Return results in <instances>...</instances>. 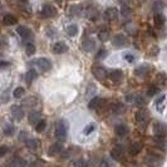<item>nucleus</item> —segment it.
<instances>
[{
  "instance_id": "obj_1",
  "label": "nucleus",
  "mask_w": 167,
  "mask_h": 167,
  "mask_svg": "<svg viewBox=\"0 0 167 167\" xmlns=\"http://www.w3.org/2000/svg\"><path fill=\"white\" fill-rule=\"evenodd\" d=\"M134 117H136L137 124H139L141 127H144V126L148 123V121H149V116H148V112H147L146 109H139V111H137Z\"/></svg>"
},
{
  "instance_id": "obj_2",
  "label": "nucleus",
  "mask_w": 167,
  "mask_h": 167,
  "mask_svg": "<svg viewBox=\"0 0 167 167\" xmlns=\"http://www.w3.org/2000/svg\"><path fill=\"white\" fill-rule=\"evenodd\" d=\"M55 137L62 142L67 139V126H65V123L63 121H60L59 124L55 128Z\"/></svg>"
},
{
  "instance_id": "obj_3",
  "label": "nucleus",
  "mask_w": 167,
  "mask_h": 167,
  "mask_svg": "<svg viewBox=\"0 0 167 167\" xmlns=\"http://www.w3.org/2000/svg\"><path fill=\"white\" fill-rule=\"evenodd\" d=\"M32 64L39 67L43 72H47V70H50V69H52V63H50V60H48V59H45V58L35 59L34 62H32Z\"/></svg>"
},
{
  "instance_id": "obj_4",
  "label": "nucleus",
  "mask_w": 167,
  "mask_h": 167,
  "mask_svg": "<svg viewBox=\"0 0 167 167\" xmlns=\"http://www.w3.org/2000/svg\"><path fill=\"white\" fill-rule=\"evenodd\" d=\"M42 15L44 18H53L57 15V9L54 7H52L50 4H44L43 9H42Z\"/></svg>"
},
{
  "instance_id": "obj_5",
  "label": "nucleus",
  "mask_w": 167,
  "mask_h": 167,
  "mask_svg": "<svg viewBox=\"0 0 167 167\" xmlns=\"http://www.w3.org/2000/svg\"><path fill=\"white\" fill-rule=\"evenodd\" d=\"M92 73H93V75H94L97 79H99V80H102V79H104V78L107 77V70H106L103 67H101V65H94V67L92 68Z\"/></svg>"
},
{
  "instance_id": "obj_6",
  "label": "nucleus",
  "mask_w": 167,
  "mask_h": 167,
  "mask_svg": "<svg viewBox=\"0 0 167 167\" xmlns=\"http://www.w3.org/2000/svg\"><path fill=\"white\" fill-rule=\"evenodd\" d=\"M103 17L107 22H113L118 18V10L116 8H108V9H106Z\"/></svg>"
},
{
  "instance_id": "obj_7",
  "label": "nucleus",
  "mask_w": 167,
  "mask_h": 167,
  "mask_svg": "<svg viewBox=\"0 0 167 167\" xmlns=\"http://www.w3.org/2000/svg\"><path fill=\"white\" fill-rule=\"evenodd\" d=\"M17 32H18V34L22 37V39L25 42L27 39H30L32 37H33V34H32V30L29 29V28H27V27H18L17 28Z\"/></svg>"
},
{
  "instance_id": "obj_8",
  "label": "nucleus",
  "mask_w": 167,
  "mask_h": 167,
  "mask_svg": "<svg viewBox=\"0 0 167 167\" xmlns=\"http://www.w3.org/2000/svg\"><path fill=\"white\" fill-rule=\"evenodd\" d=\"M104 103H106V101H104L103 98H101V97H93V98L89 101L88 107H89L91 109H96V108H101V107H103Z\"/></svg>"
},
{
  "instance_id": "obj_9",
  "label": "nucleus",
  "mask_w": 167,
  "mask_h": 167,
  "mask_svg": "<svg viewBox=\"0 0 167 167\" xmlns=\"http://www.w3.org/2000/svg\"><path fill=\"white\" fill-rule=\"evenodd\" d=\"M123 153H124V149L122 148V146H116L112 151H111V157L116 161H121L122 157H123Z\"/></svg>"
},
{
  "instance_id": "obj_10",
  "label": "nucleus",
  "mask_w": 167,
  "mask_h": 167,
  "mask_svg": "<svg viewBox=\"0 0 167 167\" xmlns=\"http://www.w3.org/2000/svg\"><path fill=\"white\" fill-rule=\"evenodd\" d=\"M127 43H128V40H127V38L123 34H117L113 38V44L116 47H118V48H122V47L127 45Z\"/></svg>"
},
{
  "instance_id": "obj_11",
  "label": "nucleus",
  "mask_w": 167,
  "mask_h": 167,
  "mask_svg": "<svg viewBox=\"0 0 167 167\" xmlns=\"http://www.w3.org/2000/svg\"><path fill=\"white\" fill-rule=\"evenodd\" d=\"M12 116L14 117V119L17 121H22L24 117V111L20 106H13L12 107Z\"/></svg>"
},
{
  "instance_id": "obj_12",
  "label": "nucleus",
  "mask_w": 167,
  "mask_h": 167,
  "mask_svg": "<svg viewBox=\"0 0 167 167\" xmlns=\"http://www.w3.org/2000/svg\"><path fill=\"white\" fill-rule=\"evenodd\" d=\"M68 49V47L63 43V42H58L53 45V52L57 53V54H62V53H65Z\"/></svg>"
},
{
  "instance_id": "obj_13",
  "label": "nucleus",
  "mask_w": 167,
  "mask_h": 167,
  "mask_svg": "<svg viewBox=\"0 0 167 167\" xmlns=\"http://www.w3.org/2000/svg\"><path fill=\"white\" fill-rule=\"evenodd\" d=\"M40 146H42V142L39 139H37V138H33V139H28L27 141V147L29 149H32V151H35V149L40 148Z\"/></svg>"
},
{
  "instance_id": "obj_14",
  "label": "nucleus",
  "mask_w": 167,
  "mask_h": 167,
  "mask_svg": "<svg viewBox=\"0 0 167 167\" xmlns=\"http://www.w3.org/2000/svg\"><path fill=\"white\" fill-rule=\"evenodd\" d=\"M148 72H149V65H141V67H138V68L134 70V74H136L137 77L143 78V77L147 75Z\"/></svg>"
},
{
  "instance_id": "obj_15",
  "label": "nucleus",
  "mask_w": 167,
  "mask_h": 167,
  "mask_svg": "<svg viewBox=\"0 0 167 167\" xmlns=\"http://www.w3.org/2000/svg\"><path fill=\"white\" fill-rule=\"evenodd\" d=\"M98 38L102 40V42H107L109 38H111V30L107 29V28H103L98 32Z\"/></svg>"
},
{
  "instance_id": "obj_16",
  "label": "nucleus",
  "mask_w": 167,
  "mask_h": 167,
  "mask_svg": "<svg viewBox=\"0 0 167 167\" xmlns=\"http://www.w3.org/2000/svg\"><path fill=\"white\" fill-rule=\"evenodd\" d=\"M87 18L88 19H91V20H96V19H98V15H99V13H98V10L96 9V8H93V7H89L88 9H87Z\"/></svg>"
},
{
  "instance_id": "obj_17",
  "label": "nucleus",
  "mask_w": 167,
  "mask_h": 167,
  "mask_svg": "<svg viewBox=\"0 0 167 167\" xmlns=\"http://www.w3.org/2000/svg\"><path fill=\"white\" fill-rule=\"evenodd\" d=\"M17 22H18V19L13 14H7L3 18V23L7 24V25H14V24H17Z\"/></svg>"
},
{
  "instance_id": "obj_18",
  "label": "nucleus",
  "mask_w": 167,
  "mask_h": 167,
  "mask_svg": "<svg viewBox=\"0 0 167 167\" xmlns=\"http://www.w3.org/2000/svg\"><path fill=\"white\" fill-rule=\"evenodd\" d=\"M60 151H62V144H60V143H54V144H52V146L49 147L48 154H49V156H57Z\"/></svg>"
},
{
  "instance_id": "obj_19",
  "label": "nucleus",
  "mask_w": 167,
  "mask_h": 167,
  "mask_svg": "<svg viewBox=\"0 0 167 167\" xmlns=\"http://www.w3.org/2000/svg\"><path fill=\"white\" fill-rule=\"evenodd\" d=\"M141 149H142V144H141L139 142H134V143H132L131 147H129V153H131L132 156H136V154H138V153L141 152Z\"/></svg>"
},
{
  "instance_id": "obj_20",
  "label": "nucleus",
  "mask_w": 167,
  "mask_h": 167,
  "mask_svg": "<svg viewBox=\"0 0 167 167\" xmlns=\"http://www.w3.org/2000/svg\"><path fill=\"white\" fill-rule=\"evenodd\" d=\"M116 133H117V136L123 137L128 133V127L126 124H118V126H116Z\"/></svg>"
},
{
  "instance_id": "obj_21",
  "label": "nucleus",
  "mask_w": 167,
  "mask_h": 167,
  "mask_svg": "<svg viewBox=\"0 0 167 167\" xmlns=\"http://www.w3.org/2000/svg\"><path fill=\"white\" fill-rule=\"evenodd\" d=\"M109 77H111L112 80L119 82V80L122 79V77H123V73H122L119 69H114V70H112V72L109 73Z\"/></svg>"
},
{
  "instance_id": "obj_22",
  "label": "nucleus",
  "mask_w": 167,
  "mask_h": 167,
  "mask_svg": "<svg viewBox=\"0 0 167 167\" xmlns=\"http://www.w3.org/2000/svg\"><path fill=\"white\" fill-rule=\"evenodd\" d=\"M153 131H154V133H156L157 136H163V137H164L166 127H164V124H162V123H156L154 127H153Z\"/></svg>"
},
{
  "instance_id": "obj_23",
  "label": "nucleus",
  "mask_w": 167,
  "mask_h": 167,
  "mask_svg": "<svg viewBox=\"0 0 167 167\" xmlns=\"http://www.w3.org/2000/svg\"><path fill=\"white\" fill-rule=\"evenodd\" d=\"M94 47H96V44H94V42L92 39H86L84 42H83V49L87 50V52L94 50Z\"/></svg>"
},
{
  "instance_id": "obj_24",
  "label": "nucleus",
  "mask_w": 167,
  "mask_h": 167,
  "mask_svg": "<svg viewBox=\"0 0 167 167\" xmlns=\"http://www.w3.org/2000/svg\"><path fill=\"white\" fill-rule=\"evenodd\" d=\"M154 25L157 28H162L164 25V17L161 14V13H157L154 15Z\"/></svg>"
},
{
  "instance_id": "obj_25",
  "label": "nucleus",
  "mask_w": 167,
  "mask_h": 167,
  "mask_svg": "<svg viewBox=\"0 0 167 167\" xmlns=\"http://www.w3.org/2000/svg\"><path fill=\"white\" fill-rule=\"evenodd\" d=\"M112 111H113V113H117V114H121V113H123L124 111H126V107L122 104V103H113L112 104Z\"/></svg>"
},
{
  "instance_id": "obj_26",
  "label": "nucleus",
  "mask_w": 167,
  "mask_h": 167,
  "mask_svg": "<svg viewBox=\"0 0 167 167\" xmlns=\"http://www.w3.org/2000/svg\"><path fill=\"white\" fill-rule=\"evenodd\" d=\"M40 119H42V114L39 112H32V113H29V122L32 124H35Z\"/></svg>"
},
{
  "instance_id": "obj_27",
  "label": "nucleus",
  "mask_w": 167,
  "mask_h": 167,
  "mask_svg": "<svg viewBox=\"0 0 167 167\" xmlns=\"http://www.w3.org/2000/svg\"><path fill=\"white\" fill-rule=\"evenodd\" d=\"M121 14H122V17H123V18L129 19V18L132 17V9L124 4V5L122 7V9H121Z\"/></svg>"
},
{
  "instance_id": "obj_28",
  "label": "nucleus",
  "mask_w": 167,
  "mask_h": 167,
  "mask_svg": "<svg viewBox=\"0 0 167 167\" xmlns=\"http://www.w3.org/2000/svg\"><path fill=\"white\" fill-rule=\"evenodd\" d=\"M35 78H37V72L34 69H30V70H28L25 73V82L27 83H32Z\"/></svg>"
},
{
  "instance_id": "obj_29",
  "label": "nucleus",
  "mask_w": 167,
  "mask_h": 167,
  "mask_svg": "<svg viewBox=\"0 0 167 167\" xmlns=\"http://www.w3.org/2000/svg\"><path fill=\"white\" fill-rule=\"evenodd\" d=\"M164 101H166V96H164V94H162V96L156 101V107L158 108L159 112H162V111L164 109Z\"/></svg>"
},
{
  "instance_id": "obj_30",
  "label": "nucleus",
  "mask_w": 167,
  "mask_h": 167,
  "mask_svg": "<svg viewBox=\"0 0 167 167\" xmlns=\"http://www.w3.org/2000/svg\"><path fill=\"white\" fill-rule=\"evenodd\" d=\"M67 33H68L69 37H75V35L78 34V25H75V24L69 25V27L67 28Z\"/></svg>"
},
{
  "instance_id": "obj_31",
  "label": "nucleus",
  "mask_w": 167,
  "mask_h": 167,
  "mask_svg": "<svg viewBox=\"0 0 167 167\" xmlns=\"http://www.w3.org/2000/svg\"><path fill=\"white\" fill-rule=\"evenodd\" d=\"M24 94H25V89H24L23 87H17V88L14 89V92H13L14 98H23Z\"/></svg>"
},
{
  "instance_id": "obj_32",
  "label": "nucleus",
  "mask_w": 167,
  "mask_h": 167,
  "mask_svg": "<svg viewBox=\"0 0 167 167\" xmlns=\"http://www.w3.org/2000/svg\"><path fill=\"white\" fill-rule=\"evenodd\" d=\"M45 127H47V122H45V121H43V119H40L39 122H37V123H35L34 129H35L37 132H43V131L45 129Z\"/></svg>"
},
{
  "instance_id": "obj_33",
  "label": "nucleus",
  "mask_w": 167,
  "mask_h": 167,
  "mask_svg": "<svg viewBox=\"0 0 167 167\" xmlns=\"http://www.w3.org/2000/svg\"><path fill=\"white\" fill-rule=\"evenodd\" d=\"M3 132H4V134H7V136H12V134L14 133V127H13V124L7 123V124L4 126V128H3Z\"/></svg>"
},
{
  "instance_id": "obj_34",
  "label": "nucleus",
  "mask_w": 167,
  "mask_h": 167,
  "mask_svg": "<svg viewBox=\"0 0 167 167\" xmlns=\"http://www.w3.org/2000/svg\"><path fill=\"white\" fill-rule=\"evenodd\" d=\"M25 53L28 55H33L35 53V45L33 43H27V45H25Z\"/></svg>"
},
{
  "instance_id": "obj_35",
  "label": "nucleus",
  "mask_w": 167,
  "mask_h": 167,
  "mask_svg": "<svg viewBox=\"0 0 167 167\" xmlns=\"http://www.w3.org/2000/svg\"><path fill=\"white\" fill-rule=\"evenodd\" d=\"M133 102H134V104H136L137 107H142V106L144 104V98H143L142 96L137 94V96L133 97Z\"/></svg>"
},
{
  "instance_id": "obj_36",
  "label": "nucleus",
  "mask_w": 167,
  "mask_h": 167,
  "mask_svg": "<svg viewBox=\"0 0 167 167\" xmlns=\"http://www.w3.org/2000/svg\"><path fill=\"white\" fill-rule=\"evenodd\" d=\"M96 129V124L94 123H89V124H87L86 127H84V129H83V133L84 134H89L91 132H93Z\"/></svg>"
},
{
  "instance_id": "obj_37",
  "label": "nucleus",
  "mask_w": 167,
  "mask_h": 167,
  "mask_svg": "<svg viewBox=\"0 0 167 167\" xmlns=\"http://www.w3.org/2000/svg\"><path fill=\"white\" fill-rule=\"evenodd\" d=\"M24 104L28 106V107H33V106L37 104V98H35V97H29L28 99L24 101Z\"/></svg>"
},
{
  "instance_id": "obj_38",
  "label": "nucleus",
  "mask_w": 167,
  "mask_h": 167,
  "mask_svg": "<svg viewBox=\"0 0 167 167\" xmlns=\"http://www.w3.org/2000/svg\"><path fill=\"white\" fill-rule=\"evenodd\" d=\"M156 93H157V88H156V87H153V86L148 87V89H147V96H148V97H152V96H154Z\"/></svg>"
},
{
  "instance_id": "obj_39",
  "label": "nucleus",
  "mask_w": 167,
  "mask_h": 167,
  "mask_svg": "<svg viewBox=\"0 0 167 167\" xmlns=\"http://www.w3.org/2000/svg\"><path fill=\"white\" fill-rule=\"evenodd\" d=\"M162 8H163V3H162V2H156V3L153 4V10H154V12L162 10Z\"/></svg>"
},
{
  "instance_id": "obj_40",
  "label": "nucleus",
  "mask_w": 167,
  "mask_h": 167,
  "mask_svg": "<svg viewBox=\"0 0 167 167\" xmlns=\"http://www.w3.org/2000/svg\"><path fill=\"white\" fill-rule=\"evenodd\" d=\"M9 152V147L8 146H0V157L5 156Z\"/></svg>"
},
{
  "instance_id": "obj_41",
  "label": "nucleus",
  "mask_w": 167,
  "mask_h": 167,
  "mask_svg": "<svg viewBox=\"0 0 167 167\" xmlns=\"http://www.w3.org/2000/svg\"><path fill=\"white\" fill-rule=\"evenodd\" d=\"M80 7L78 5V7H72V9H70V14L72 15H78V14H80Z\"/></svg>"
},
{
  "instance_id": "obj_42",
  "label": "nucleus",
  "mask_w": 167,
  "mask_h": 167,
  "mask_svg": "<svg viewBox=\"0 0 167 167\" xmlns=\"http://www.w3.org/2000/svg\"><path fill=\"white\" fill-rule=\"evenodd\" d=\"M13 164H14V166H25V164H27V162H25V161H23L22 158H17V159H14V161H13Z\"/></svg>"
},
{
  "instance_id": "obj_43",
  "label": "nucleus",
  "mask_w": 167,
  "mask_h": 167,
  "mask_svg": "<svg viewBox=\"0 0 167 167\" xmlns=\"http://www.w3.org/2000/svg\"><path fill=\"white\" fill-rule=\"evenodd\" d=\"M9 65H10L9 62H5V60H2V62H0V69H4V68H7V67H9Z\"/></svg>"
},
{
  "instance_id": "obj_44",
  "label": "nucleus",
  "mask_w": 167,
  "mask_h": 167,
  "mask_svg": "<svg viewBox=\"0 0 167 167\" xmlns=\"http://www.w3.org/2000/svg\"><path fill=\"white\" fill-rule=\"evenodd\" d=\"M97 57H98V58H104V57H107V50H99L98 54H97Z\"/></svg>"
},
{
  "instance_id": "obj_45",
  "label": "nucleus",
  "mask_w": 167,
  "mask_h": 167,
  "mask_svg": "<svg viewBox=\"0 0 167 167\" xmlns=\"http://www.w3.org/2000/svg\"><path fill=\"white\" fill-rule=\"evenodd\" d=\"M27 137H28L27 132H20V134H19V139L20 141H27Z\"/></svg>"
},
{
  "instance_id": "obj_46",
  "label": "nucleus",
  "mask_w": 167,
  "mask_h": 167,
  "mask_svg": "<svg viewBox=\"0 0 167 167\" xmlns=\"http://www.w3.org/2000/svg\"><path fill=\"white\" fill-rule=\"evenodd\" d=\"M124 59L128 60V62H133V60H134V58H133L132 54H126V55H124Z\"/></svg>"
},
{
  "instance_id": "obj_47",
  "label": "nucleus",
  "mask_w": 167,
  "mask_h": 167,
  "mask_svg": "<svg viewBox=\"0 0 167 167\" xmlns=\"http://www.w3.org/2000/svg\"><path fill=\"white\" fill-rule=\"evenodd\" d=\"M73 164L74 166H83V164H86V162H83V161H75V162H73Z\"/></svg>"
},
{
  "instance_id": "obj_48",
  "label": "nucleus",
  "mask_w": 167,
  "mask_h": 167,
  "mask_svg": "<svg viewBox=\"0 0 167 167\" xmlns=\"http://www.w3.org/2000/svg\"><path fill=\"white\" fill-rule=\"evenodd\" d=\"M101 166H109V163H108V162H107L106 159H104V161H102V163H101Z\"/></svg>"
},
{
  "instance_id": "obj_49",
  "label": "nucleus",
  "mask_w": 167,
  "mask_h": 167,
  "mask_svg": "<svg viewBox=\"0 0 167 167\" xmlns=\"http://www.w3.org/2000/svg\"><path fill=\"white\" fill-rule=\"evenodd\" d=\"M3 45H4V40H3L2 38H0V48H2Z\"/></svg>"
},
{
  "instance_id": "obj_50",
  "label": "nucleus",
  "mask_w": 167,
  "mask_h": 167,
  "mask_svg": "<svg viewBox=\"0 0 167 167\" xmlns=\"http://www.w3.org/2000/svg\"><path fill=\"white\" fill-rule=\"evenodd\" d=\"M119 2H121L122 4H127V3L129 2V0H119Z\"/></svg>"
},
{
  "instance_id": "obj_51",
  "label": "nucleus",
  "mask_w": 167,
  "mask_h": 167,
  "mask_svg": "<svg viewBox=\"0 0 167 167\" xmlns=\"http://www.w3.org/2000/svg\"><path fill=\"white\" fill-rule=\"evenodd\" d=\"M58 2H62V0H58Z\"/></svg>"
},
{
  "instance_id": "obj_52",
  "label": "nucleus",
  "mask_w": 167,
  "mask_h": 167,
  "mask_svg": "<svg viewBox=\"0 0 167 167\" xmlns=\"http://www.w3.org/2000/svg\"><path fill=\"white\" fill-rule=\"evenodd\" d=\"M0 57H2V54H0Z\"/></svg>"
}]
</instances>
